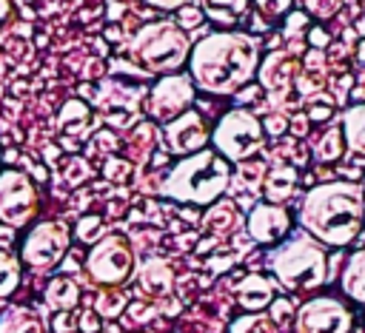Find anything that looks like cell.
<instances>
[{
  "label": "cell",
  "instance_id": "1",
  "mask_svg": "<svg viewBox=\"0 0 365 333\" xmlns=\"http://www.w3.org/2000/svg\"><path fill=\"white\" fill-rule=\"evenodd\" d=\"M259 65V48L251 34L242 31H217L191 46L188 77L194 88L208 94H234L240 91Z\"/></svg>",
  "mask_w": 365,
  "mask_h": 333
},
{
  "label": "cell",
  "instance_id": "2",
  "mask_svg": "<svg viewBox=\"0 0 365 333\" xmlns=\"http://www.w3.org/2000/svg\"><path fill=\"white\" fill-rule=\"evenodd\" d=\"M302 225L328 245H348L362 225V194L351 182H325L317 185L302 208Z\"/></svg>",
  "mask_w": 365,
  "mask_h": 333
},
{
  "label": "cell",
  "instance_id": "3",
  "mask_svg": "<svg viewBox=\"0 0 365 333\" xmlns=\"http://www.w3.org/2000/svg\"><path fill=\"white\" fill-rule=\"evenodd\" d=\"M228 182H231L228 159H222L211 148H202L182 157L171 168L168 179L163 182V194L191 205H214L225 194Z\"/></svg>",
  "mask_w": 365,
  "mask_h": 333
},
{
  "label": "cell",
  "instance_id": "4",
  "mask_svg": "<svg viewBox=\"0 0 365 333\" xmlns=\"http://www.w3.org/2000/svg\"><path fill=\"white\" fill-rule=\"evenodd\" d=\"M191 43L188 34L174 20H154L137 28L128 46V57L143 65L148 74H174L182 63H188Z\"/></svg>",
  "mask_w": 365,
  "mask_h": 333
},
{
  "label": "cell",
  "instance_id": "5",
  "mask_svg": "<svg viewBox=\"0 0 365 333\" xmlns=\"http://www.w3.org/2000/svg\"><path fill=\"white\" fill-rule=\"evenodd\" d=\"M271 270L288 290H311L325 282V253L314 239L297 236L274 250Z\"/></svg>",
  "mask_w": 365,
  "mask_h": 333
},
{
  "label": "cell",
  "instance_id": "6",
  "mask_svg": "<svg viewBox=\"0 0 365 333\" xmlns=\"http://www.w3.org/2000/svg\"><path fill=\"white\" fill-rule=\"evenodd\" d=\"M262 139H265L262 122L245 108L228 111L211 131L214 151L228 162H245L248 157H254L262 148Z\"/></svg>",
  "mask_w": 365,
  "mask_h": 333
},
{
  "label": "cell",
  "instance_id": "7",
  "mask_svg": "<svg viewBox=\"0 0 365 333\" xmlns=\"http://www.w3.org/2000/svg\"><path fill=\"white\" fill-rule=\"evenodd\" d=\"M86 273L91 282H97L103 287L125 285L134 273V248L120 233L100 236L86 256Z\"/></svg>",
  "mask_w": 365,
  "mask_h": 333
},
{
  "label": "cell",
  "instance_id": "8",
  "mask_svg": "<svg viewBox=\"0 0 365 333\" xmlns=\"http://www.w3.org/2000/svg\"><path fill=\"white\" fill-rule=\"evenodd\" d=\"M68 242H71V231H68L66 222H60V219H43V222H37L26 233L20 259L31 270L46 273V270H51V268L60 265V259L68 250Z\"/></svg>",
  "mask_w": 365,
  "mask_h": 333
},
{
  "label": "cell",
  "instance_id": "9",
  "mask_svg": "<svg viewBox=\"0 0 365 333\" xmlns=\"http://www.w3.org/2000/svg\"><path fill=\"white\" fill-rule=\"evenodd\" d=\"M40 205L37 188L29 174L23 171H3L0 174V222L9 228H23L34 219Z\"/></svg>",
  "mask_w": 365,
  "mask_h": 333
},
{
  "label": "cell",
  "instance_id": "10",
  "mask_svg": "<svg viewBox=\"0 0 365 333\" xmlns=\"http://www.w3.org/2000/svg\"><path fill=\"white\" fill-rule=\"evenodd\" d=\"M194 102V83L188 74H163L148 91V114L160 122H171Z\"/></svg>",
  "mask_w": 365,
  "mask_h": 333
},
{
  "label": "cell",
  "instance_id": "11",
  "mask_svg": "<svg viewBox=\"0 0 365 333\" xmlns=\"http://www.w3.org/2000/svg\"><path fill=\"white\" fill-rule=\"evenodd\" d=\"M297 333H348L351 330V313L328 296L305 302L294 316Z\"/></svg>",
  "mask_w": 365,
  "mask_h": 333
},
{
  "label": "cell",
  "instance_id": "12",
  "mask_svg": "<svg viewBox=\"0 0 365 333\" xmlns=\"http://www.w3.org/2000/svg\"><path fill=\"white\" fill-rule=\"evenodd\" d=\"M208 139H211V131L194 108L182 111L180 117H174L163 128V142H165L168 154H177V157H188L194 151H202Z\"/></svg>",
  "mask_w": 365,
  "mask_h": 333
},
{
  "label": "cell",
  "instance_id": "13",
  "mask_svg": "<svg viewBox=\"0 0 365 333\" xmlns=\"http://www.w3.org/2000/svg\"><path fill=\"white\" fill-rule=\"evenodd\" d=\"M288 231V213L274 205V202H262L254 205L248 213V233L257 242H277L279 236H285Z\"/></svg>",
  "mask_w": 365,
  "mask_h": 333
},
{
  "label": "cell",
  "instance_id": "14",
  "mask_svg": "<svg viewBox=\"0 0 365 333\" xmlns=\"http://www.w3.org/2000/svg\"><path fill=\"white\" fill-rule=\"evenodd\" d=\"M294 77H297V63H294L288 54H282V51L268 54V57L262 60V65H259V83H262L271 94H277V97L291 88Z\"/></svg>",
  "mask_w": 365,
  "mask_h": 333
},
{
  "label": "cell",
  "instance_id": "15",
  "mask_svg": "<svg viewBox=\"0 0 365 333\" xmlns=\"http://www.w3.org/2000/svg\"><path fill=\"white\" fill-rule=\"evenodd\" d=\"M137 282H140V290H143L145 296L160 299V296H165V293L171 290V285H174V270H171V265L163 262V259H148V262H143V265L137 268Z\"/></svg>",
  "mask_w": 365,
  "mask_h": 333
},
{
  "label": "cell",
  "instance_id": "16",
  "mask_svg": "<svg viewBox=\"0 0 365 333\" xmlns=\"http://www.w3.org/2000/svg\"><path fill=\"white\" fill-rule=\"evenodd\" d=\"M237 302H240V307L259 313L262 307H268L274 302V285L262 273H251L237 285Z\"/></svg>",
  "mask_w": 365,
  "mask_h": 333
},
{
  "label": "cell",
  "instance_id": "17",
  "mask_svg": "<svg viewBox=\"0 0 365 333\" xmlns=\"http://www.w3.org/2000/svg\"><path fill=\"white\" fill-rule=\"evenodd\" d=\"M43 299L46 305L54 310V313H71L77 305H80V287L74 279L68 276H54L46 290H43Z\"/></svg>",
  "mask_w": 365,
  "mask_h": 333
},
{
  "label": "cell",
  "instance_id": "18",
  "mask_svg": "<svg viewBox=\"0 0 365 333\" xmlns=\"http://www.w3.org/2000/svg\"><path fill=\"white\" fill-rule=\"evenodd\" d=\"M294 188H297V171H294L291 165H282V162H279V165H274V168L262 176V194H265V199L274 202V205L291 199Z\"/></svg>",
  "mask_w": 365,
  "mask_h": 333
},
{
  "label": "cell",
  "instance_id": "19",
  "mask_svg": "<svg viewBox=\"0 0 365 333\" xmlns=\"http://www.w3.org/2000/svg\"><path fill=\"white\" fill-rule=\"evenodd\" d=\"M0 333H46V322L31 307H6L0 313Z\"/></svg>",
  "mask_w": 365,
  "mask_h": 333
},
{
  "label": "cell",
  "instance_id": "20",
  "mask_svg": "<svg viewBox=\"0 0 365 333\" xmlns=\"http://www.w3.org/2000/svg\"><path fill=\"white\" fill-rule=\"evenodd\" d=\"M57 125L63 134H71V137H83L91 125V108L80 100H68L60 114H57Z\"/></svg>",
  "mask_w": 365,
  "mask_h": 333
},
{
  "label": "cell",
  "instance_id": "21",
  "mask_svg": "<svg viewBox=\"0 0 365 333\" xmlns=\"http://www.w3.org/2000/svg\"><path fill=\"white\" fill-rule=\"evenodd\" d=\"M200 3H202L205 17H211L214 23H222V26L242 20V14L248 9V0H200Z\"/></svg>",
  "mask_w": 365,
  "mask_h": 333
},
{
  "label": "cell",
  "instance_id": "22",
  "mask_svg": "<svg viewBox=\"0 0 365 333\" xmlns=\"http://www.w3.org/2000/svg\"><path fill=\"white\" fill-rule=\"evenodd\" d=\"M342 287L356 302H365V250L351 256V262L345 268V276H342Z\"/></svg>",
  "mask_w": 365,
  "mask_h": 333
},
{
  "label": "cell",
  "instance_id": "23",
  "mask_svg": "<svg viewBox=\"0 0 365 333\" xmlns=\"http://www.w3.org/2000/svg\"><path fill=\"white\" fill-rule=\"evenodd\" d=\"M345 139L354 151L365 154V105H354L345 111Z\"/></svg>",
  "mask_w": 365,
  "mask_h": 333
},
{
  "label": "cell",
  "instance_id": "24",
  "mask_svg": "<svg viewBox=\"0 0 365 333\" xmlns=\"http://www.w3.org/2000/svg\"><path fill=\"white\" fill-rule=\"evenodd\" d=\"M205 225L217 233H231L237 228V211L231 202H214L208 216H205Z\"/></svg>",
  "mask_w": 365,
  "mask_h": 333
},
{
  "label": "cell",
  "instance_id": "25",
  "mask_svg": "<svg viewBox=\"0 0 365 333\" xmlns=\"http://www.w3.org/2000/svg\"><path fill=\"white\" fill-rule=\"evenodd\" d=\"M17 285H20V262L11 253L0 250V299L11 296Z\"/></svg>",
  "mask_w": 365,
  "mask_h": 333
},
{
  "label": "cell",
  "instance_id": "26",
  "mask_svg": "<svg viewBox=\"0 0 365 333\" xmlns=\"http://www.w3.org/2000/svg\"><path fill=\"white\" fill-rule=\"evenodd\" d=\"M228 333H277V324L271 322V316L245 313V316H240V319L231 322Z\"/></svg>",
  "mask_w": 365,
  "mask_h": 333
},
{
  "label": "cell",
  "instance_id": "27",
  "mask_svg": "<svg viewBox=\"0 0 365 333\" xmlns=\"http://www.w3.org/2000/svg\"><path fill=\"white\" fill-rule=\"evenodd\" d=\"M314 151H317V157H319L322 162L339 159V154H342V131H339V128H328V131L317 139Z\"/></svg>",
  "mask_w": 365,
  "mask_h": 333
},
{
  "label": "cell",
  "instance_id": "28",
  "mask_svg": "<svg viewBox=\"0 0 365 333\" xmlns=\"http://www.w3.org/2000/svg\"><path fill=\"white\" fill-rule=\"evenodd\" d=\"M74 233H77V239H83V242H97L100 236H106V228H103V219H100V216H83Z\"/></svg>",
  "mask_w": 365,
  "mask_h": 333
},
{
  "label": "cell",
  "instance_id": "29",
  "mask_svg": "<svg viewBox=\"0 0 365 333\" xmlns=\"http://www.w3.org/2000/svg\"><path fill=\"white\" fill-rule=\"evenodd\" d=\"M268 307H271L268 316H271V322L277 324V330H279V327H288V322H291V316H294L291 302H288V299H274Z\"/></svg>",
  "mask_w": 365,
  "mask_h": 333
},
{
  "label": "cell",
  "instance_id": "30",
  "mask_svg": "<svg viewBox=\"0 0 365 333\" xmlns=\"http://www.w3.org/2000/svg\"><path fill=\"white\" fill-rule=\"evenodd\" d=\"M331 114H334V100H331V97H314V100H311V105H308V120L322 122V120H328Z\"/></svg>",
  "mask_w": 365,
  "mask_h": 333
},
{
  "label": "cell",
  "instance_id": "31",
  "mask_svg": "<svg viewBox=\"0 0 365 333\" xmlns=\"http://www.w3.org/2000/svg\"><path fill=\"white\" fill-rule=\"evenodd\" d=\"M302 3H305V9L314 17H331V14H336V9H339L342 0H302Z\"/></svg>",
  "mask_w": 365,
  "mask_h": 333
},
{
  "label": "cell",
  "instance_id": "32",
  "mask_svg": "<svg viewBox=\"0 0 365 333\" xmlns=\"http://www.w3.org/2000/svg\"><path fill=\"white\" fill-rule=\"evenodd\" d=\"M254 3H257V9H259L268 20H274V17L285 14V11H288V6H291V0H254Z\"/></svg>",
  "mask_w": 365,
  "mask_h": 333
},
{
  "label": "cell",
  "instance_id": "33",
  "mask_svg": "<svg viewBox=\"0 0 365 333\" xmlns=\"http://www.w3.org/2000/svg\"><path fill=\"white\" fill-rule=\"evenodd\" d=\"M205 14H200L197 9H191V6H180V17H177V26L185 31V28H194V26H200V20H202Z\"/></svg>",
  "mask_w": 365,
  "mask_h": 333
},
{
  "label": "cell",
  "instance_id": "34",
  "mask_svg": "<svg viewBox=\"0 0 365 333\" xmlns=\"http://www.w3.org/2000/svg\"><path fill=\"white\" fill-rule=\"evenodd\" d=\"M11 20H14V6H11V0H0V31L9 28Z\"/></svg>",
  "mask_w": 365,
  "mask_h": 333
},
{
  "label": "cell",
  "instance_id": "35",
  "mask_svg": "<svg viewBox=\"0 0 365 333\" xmlns=\"http://www.w3.org/2000/svg\"><path fill=\"white\" fill-rule=\"evenodd\" d=\"M148 6H154V9H163V11H171V9H180L185 0H145Z\"/></svg>",
  "mask_w": 365,
  "mask_h": 333
},
{
  "label": "cell",
  "instance_id": "36",
  "mask_svg": "<svg viewBox=\"0 0 365 333\" xmlns=\"http://www.w3.org/2000/svg\"><path fill=\"white\" fill-rule=\"evenodd\" d=\"M97 327H100V319H97L94 313H86V316H83V330H86V333H97Z\"/></svg>",
  "mask_w": 365,
  "mask_h": 333
},
{
  "label": "cell",
  "instance_id": "37",
  "mask_svg": "<svg viewBox=\"0 0 365 333\" xmlns=\"http://www.w3.org/2000/svg\"><path fill=\"white\" fill-rule=\"evenodd\" d=\"M265 128H268L271 134H279V131L285 128V120H282V117H268V120H265Z\"/></svg>",
  "mask_w": 365,
  "mask_h": 333
},
{
  "label": "cell",
  "instance_id": "38",
  "mask_svg": "<svg viewBox=\"0 0 365 333\" xmlns=\"http://www.w3.org/2000/svg\"><path fill=\"white\" fill-rule=\"evenodd\" d=\"M325 40H328V34H325V31H319V28H314V31H311V43H314V46H325Z\"/></svg>",
  "mask_w": 365,
  "mask_h": 333
},
{
  "label": "cell",
  "instance_id": "39",
  "mask_svg": "<svg viewBox=\"0 0 365 333\" xmlns=\"http://www.w3.org/2000/svg\"><path fill=\"white\" fill-rule=\"evenodd\" d=\"M356 57H359V65L365 68V43H359V48H356Z\"/></svg>",
  "mask_w": 365,
  "mask_h": 333
},
{
  "label": "cell",
  "instance_id": "40",
  "mask_svg": "<svg viewBox=\"0 0 365 333\" xmlns=\"http://www.w3.org/2000/svg\"><path fill=\"white\" fill-rule=\"evenodd\" d=\"M362 222H365V219H362Z\"/></svg>",
  "mask_w": 365,
  "mask_h": 333
}]
</instances>
